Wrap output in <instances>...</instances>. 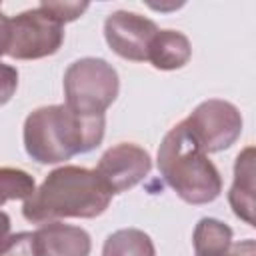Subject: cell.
Masks as SVG:
<instances>
[{
	"label": "cell",
	"mask_w": 256,
	"mask_h": 256,
	"mask_svg": "<svg viewBox=\"0 0 256 256\" xmlns=\"http://www.w3.org/2000/svg\"><path fill=\"white\" fill-rule=\"evenodd\" d=\"M104 138V116H84L66 104L36 108L24 122V148L38 164H58L90 152Z\"/></svg>",
	"instance_id": "cell-1"
},
{
	"label": "cell",
	"mask_w": 256,
	"mask_h": 256,
	"mask_svg": "<svg viewBox=\"0 0 256 256\" xmlns=\"http://www.w3.org/2000/svg\"><path fill=\"white\" fill-rule=\"evenodd\" d=\"M112 194L106 190L96 170L82 166H62L52 170L40 188L24 200L22 216L34 224H48L60 218H96Z\"/></svg>",
	"instance_id": "cell-2"
},
{
	"label": "cell",
	"mask_w": 256,
	"mask_h": 256,
	"mask_svg": "<svg viewBox=\"0 0 256 256\" xmlns=\"http://www.w3.org/2000/svg\"><path fill=\"white\" fill-rule=\"evenodd\" d=\"M164 182L188 204H208L222 192V178L184 122L166 132L158 148Z\"/></svg>",
	"instance_id": "cell-3"
},
{
	"label": "cell",
	"mask_w": 256,
	"mask_h": 256,
	"mask_svg": "<svg viewBox=\"0 0 256 256\" xmlns=\"http://www.w3.org/2000/svg\"><path fill=\"white\" fill-rule=\"evenodd\" d=\"M64 24L42 4L16 16L0 18L2 54L16 60H38L54 54L64 40Z\"/></svg>",
	"instance_id": "cell-4"
},
{
	"label": "cell",
	"mask_w": 256,
	"mask_h": 256,
	"mask_svg": "<svg viewBox=\"0 0 256 256\" xmlns=\"http://www.w3.org/2000/svg\"><path fill=\"white\" fill-rule=\"evenodd\" d=\"M118 88L116 70L102 58H80L64 72L66 106L84 116H104Z\"/></svg>",
	"instance_id": "cell-5"
},
{
	"label": "cell",
	"mask_w": 256,
	"mask_h": 256,
	"mask_svg": "<svg viewBox=\"0 0 256 256\" xmlns=\"http://www.w3.org/2000/svg\"><path fill=\"white\" fill-rule=\"evenodd\" d=\"M184 124L204 152L230 148L242 132V116L238 108L226 100H206L198 104Z\"/></svg>",
	"instance_id": "cell-6"
},
{
	"label": "cell",
	"mask_w": 256,
	"mask_h": 256,
	"mask_svg": "<svg viewBox=\"0 0 256 256\" xmlns=\"http://www.w3.org/2000/svg\"><path fill=\"white\" fill-rule=\"evenodd\" d=\"M158 32V26L150 18L126 10L112 12L104 22V38L112 52L134 62L148 60L152 40Z\"/></svg>",
	"instance_id": "cell-7"
},
{
	"label": "cell",
	"mask_w": 256,
	"mask_h": 256,
	"mask_svg": "<svg viewBox=\"0 0 256 256\" xmlns=\"http://www.w3.org/2000/svg\"><path fill=\"white\" fill-rule=\"evenodd\" d=\"M150 168H152V160L144 148L122 142L108 148L102 154L96 166V174L110 194H120L136 186L140 180H144Z\"/></svg>",
	"instance_id": "cell-8"
},
{
	"label": "cell",
	"mask_w": 256,
	"mask_h": 256,
	"mask_svg": "<svg viewBox=\"0 0 256 256\" xmlns=\"http://www.w3.org/2000/svg\"><path fill=\"white\" fill-rule=\"evenodd\" d=\"M228 202L240 220L256 228V146H248L236 156Z\"/></svg>",
	"instance_id": "cell-9"
},
{
	"label": "cell",
	"mask_w": 256,
	"mask_h": 256,
	"mask_svg": "<svg viewBox=\"0 0 256 256\" xmlns=\"http://www.w3.org/2000/svg\"><path fill=\"white\" fill-rule=\"evenodd\" d=\"M34 238H36L38 256H88L90 254V236L80 226L48 222L34 232Z\"/></svg>",
	"instance_id": "cell-10"
},
{
	"label": "cell",
	"mask_w": 256,
	"mask_h": 256,
	"mask_svg": "<svg viewBox=\"0 0 256 256\" xmlns=\"http://www.w3.org/2000/svg\"><path fill=\"white\" fill-rule=\"evenodd\" d=\"M192 54L190 40L178 30H160L150 46L148 62L158 70H176L182 68Z\"/></svg>",
	"instance_id": "cell-11"
},
{
	"label": "cell",
	"mask_w": 256,
	"mask_h": 256,
	"mask_svg": "<svg viewBox=\"0 0 256 256\" xmlns=\"http://www.w3.org/2000/svg\"><path fill=\"white\" fill-rule=\"evenodd\" d=\"M194 252L196 256H218L232 248V230L216 218H202L194 228Z\"/></svg>",
	"instance_id": "cell-12"
},
{
	"label": "cell",
	"mask_w": 256,
	"mask_h": 256,
	"mask_svg": "<svg viewBox=\"0 0 256 256\" xmlns=\"http://www.w3.org/2000/svg\"><path fill=\"white\" fill-rule=\"evenodd\" d=\"M102 256H156V250L146 232L138 228H122L106 238Z\"/></svg>",
	"instance_id": "cell-13"
},
{
	"label": "cell",
	"mask_w": 256,
	"mask_h": 256,
	"mask_svg": "<svg viewBox=\"0 0 256 256\" xmlns=\"http://www.w3.org/2000/svg\"><path fill=\"white\" fill-rule=\"evenodd\" d=\"M0 182H2V204L8 200H28L36 188L32 176H28L24 170L18 168H2L0 170Z\"/></svg>",
	"instance_id": "cell-14"
},
{
	"label": "cell",
	"mask_w": 256,
	"mask_h": 256,
	"mask_svg": "<svg viewBox=\"0 0 256 256\" xmlns=\"http://www.w3.org/2000/svg\"><path fill=\"white\" fill-rule=\"evenodd\" d=\"M2 256H38L34 232H18L4 240Z\"/></svg>",
	"instance_id": "cell-15"
},
{
	"label": "cell",
	"mask_w": 256,
	"mask_h": 256,
	"mask_svg": "<svg viewBox=\"0 0 256 256\" xmlns=\"http://www.w3.org/2000/svg\"><path fill=\"white\" fill-rule=\"evenodd\" d=\"M42 6L62 24L76 20L88 8L86 2H42Z\"/></svg>",
	"instance_id": "cell-16"
},
{
	"label": "cell",
	"mask_w": 256,
	"mask_h": 256,
	"mask_svg": "<svg viewBox=\"0 0 256 256\" xmlns=\"http://www.w3.org/2000/svg\"><path fill=\"white\" fill-rule=\"evenodd\" d=\"M218 256H256V240H240L232 244V248Z\"/></svg>",
	"instance_id": "cell-17"
}]
</instances>
